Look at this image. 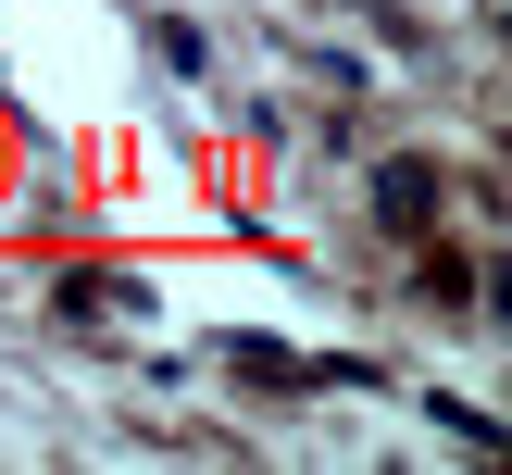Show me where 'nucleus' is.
Here are the masks:
<instances>
[{"mask_svg": "<svg viewBox=\"0 0 512 475\" xmlns=\"http://www.w3.org/2000/svg\"><path fill=\"white\" fill-rule=\"evenodd\" d=\"M175 300L225 313V325H300V338H325V313H300V288H275V275H175Z\"/></svg>", "mask_w": 512, "mask_h": 475, "instance_id": "nucleus-2", "label": "nucleus"}, {"mask_svg": "<svg viewBox=\"0 0 512 475\" xmlns=\"http://www.w3.org/2000/svg\"><path fill=\"white\" fill-rule=\"evenodd\" d=\"M0 63H13L25 113H50V125H125L138 113L125 0H0Z\"/></svg>", "mask_w": 512, "mask_h": 475, "instance_id": "nucleus-1", "label": "nucleus"}]
</instances>
